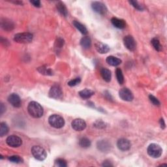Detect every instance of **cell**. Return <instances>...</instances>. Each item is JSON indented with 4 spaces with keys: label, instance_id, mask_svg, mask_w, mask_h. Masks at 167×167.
<instances>
[{
    "label": "cell",
    "instance_id": "obj_1",
    "mask_svg": "<svg viewBox=\"0 0 167 167\" xmlns=\"http://www.w3.org/2000/svg\"><path fill=\"white\" fill-rule=\"evenodd\" d=\"M28 111L31 116L35 118H39L43 115V109L41 105L35 101H31L28 105Z\"/></svg>",
    "mask_w": 167,
    "mask_h": 167
},
{
    "label": "cell",
    "instance_id": "obj_2",
    "mask_svg": "<svg viewBox=\"0 0 167 167\" xmlns=\"http://www.w3.org/2000/svg\"><path fill=\"white\" fill-rule=\"evenodd\" d=\"M49 124L56 129L62 128L65 125V120L63 118L58 114H53L48 118Z\"/></svg>",
    "mask_w": 167,
    "mask_h": 167
},
{
    "label": "cell",
    "instance_id": "obj_3",
    "mask_svg": "<svg viewBox=\"0 0 167 167\" xmlns=\"http://www.w3.org/2000/svg\"><path fill=\"white\" fill-rule=\"evenodd\" d=\"M31 153L36 159L39 161L45 160L47 156L46 150L39 146H34L32 147Z\"/></svg>",
    "mask_w": 167,
    "mask_h": 167
},
{
    "label": "cell",
    "instance_id": "obj_4",
    "mask_svg": "<svg viewBox=\"0 0 167 167\" xmlns=\"http://www.w3.org/2000/svg\"><path fill=\"white\" fill-rule=\"evenodd\" d=\"M148 153L153 158H159L163 152V149L157 144H151L147 149Z\"/></svg>",
    "mask_w": 167,
    "mask_h": 167
},
{
    "label": "cell",
    "instance_id": "obj_5",
    "mask_svg": "<svg viewBox=\"0 0 167 167\" xmlns=\"http://www.w3.org/2000/svg\"><path fill=\"white\" fill-rule=\"evenodd\" d=\"M33 40V35L30 33H20L16 34L14 37V41L18 43L26 44Z\"/></svg>",
    "mask_w": 167,
    "mask_h": 167
},
{
    "label": "cell",
    "instance_id": "obj_6",
    "mask_svg": "<svg viewBox=\"0 0 167 167\" xmlns=\"http://www.w3.org/2000/svg\"><path fill=\"white\" fill-rule=\"evenodd\" d=\"M6 142L9 146L13 148H18L22 144V139L16 135H11L7 137L6 140Z\"/></svg>",
    "mask_w": 167,
    "mask_h": 167
},
{
    "label": "cell",
    "instance_id": "obj_7",
    "mask_svg": "<svg viewBox=\"0 0 167 167\" xmlns=\"http://www.w3.org/2000/svg\"><path fill=\"white\" fill-rule=\"evenodd\" d=\"M123 43L125 46L129 50L134 51L137 48V43L135 40L131 35H127L123 39Z\"/></svg>",
    "mask_w": 167,
    "mask_h": 167
},
{
    "label": "cell",
    "instance_id": "obj_8",
    "mask_svg": "<svg viewBox=\"0 0 167 167\" xmlns=\"http://www.w3.org/2000/svg\"><path fill=\"white\" fill-rule=\"evenodd\" d=\"M63 96L62 88L58 85H53L49 91V97L53 99H60Z\"/></svg>",
    "mask_w": 167,
    "mask_h": 167
},
{
    "label": "cell",
    "instance_id": "obj_9",
    "mask_svg": "<svg viewBox=\"0 0 167 167\" xmlns=\"http://www.w3.org/2000/svg\"><path fill=\"white\" fill-rule=\"evenodd\" d=\"M71 125L74 130L77 131H81L84 130L86 127L85 121L80 118H77L72 121Z\"/></svg>",
    "mask_w": 167,
    "mask_h": 167
},
{
    "label": "cell",
    "instance_id": "obj_10",
    "mask_svg": "<svg viewBox=\"0 0 167 167\" xmlns=\"http://www.w3.org/2000/svg\"><path fill=\"white\" fill-rule=\"evenodd\" d=\"M120 98L125 101H132L134 99V95L131 90L128 88H122L119 91Z\"/></svg>",
    "mask_w": 167,
    "mask_h": 167
},
{
    "label": "cell",
    "instance_id": "obj_11",
    "mask_svg": "<svg viewBox=\"0 0 167 167\" xmlns=\"http://www.w3.org/2000/svg\"><path fill=\"white\" fill-rule=\"evenodd\" d=\"M91 7L95 12L100 14H105L107 12V9L105 5L101 2H94L91 4Z\"/></svg>",
    "mask_w": 167,
    "mask_h": 167
},
{
    "label": "cell",
    "instance_id": "obj_12",
    "mask_svg": "<svg viewBox=\"0 0 167 167\" xmlns=\"http://www.w3.org/2000/svg\"><path fill=\"white\" fill-rule=\"evenodd\" d=\"M118 149L121 151H127L131 148V144L130 141L126 138H121L117 142Z\"/></svg>",
    "mask_w": 167,
    "mask_h": 167
},
{
    "label": "cell",
    "instance_id": "obj_13",
    "mask_svg": "<svg viewBox=\"0 0 167 167\" xmlns=\"http://www.w3.org/2000/svg\"><path fill=\"white\" fill-rule=\"evenodd\" d=\"M9 103L12 105L13 106L16 108H18L21 106V99L18 95L17 93H12L10 94L8 97Z\"/></svg>",
    "mask_w": 167,
    "mask_h": 167
},
{
    "label": "cell",
    "instance_id": "obj_14",
    "mask_svg": "<svg viewBox=\"0 0 167 167\" xmlns=\"http://www.w3.org/2000/svg\"><path fill=\"white\" fill-rule=\"evenodd\" d=\"M95 46L97 51L100 54H106L110 51V47L101 42H96Z\"/></svg>",
    "mask_w": 167,
    "mask_h": 167
},
{
    "label": "cell",
    "instance_id": "obj_15",
    "mask_svg": "<svg viewBox=\"0 0 167 167\" xmlns=\"http://www.w3.org/2000/svg\"><path fill=\"white\" fill-rule=\"evenodd\" d=\"M97 148L102 152H107L110 149V144L106 141H100L97 144Z\"/></svg>",
    "mask_w": 167,
    "mask_h": 167
},
{
    "label": "cell",
    "instance_id": "obj_16",
    "mask_svg": "<svg viewBox=\"0 0 167 167\" xmlns=\"http://www.w3.org/2000/svg\"><path fill=\"white\" fill-rule=\"evenodd\" d=\"M1 25L2 28L5 31H10L14 29V24L13 22L7 18H4L2 20Z\"/></svg>",
    "mask_w": 167,
    "mask_h": 167
},
{
    "label": "cell",
    "instance_id": "obj_17",
    "mask_svg": "<svg viewBox=\"0 0 167 167\" xmlns=\"http://www.w3.org/2000/svg\"><path fill=\"white\" fill-rule=\"evenodd\" d=\"M111 22L113 24V26L118 29L125 28L126 26L125 20H123L122 19H119L117 18H115V17H113L111 19Z\"/></svg>",
    "mask_w": 167,
    "mask_h": 167
},
{
    "label": "cell",
    "instance_id": "obj_18",
    "mask_svg": "<svg viewBox=\"0 0 167 167\" xmlns=\"http://www.w3.org/2000/svg\"><path fill=\"white\" fill-rule=\"evenodd\" d=\"M107 63L110 65L111 66H118L119 65H120L122 62V61L120 60V59L117 58L116 57L110 56L109 57H107L106 60Z\"/></svg>",
    "mask_w": 167,
    "mask_h": 167
},
{
    "label": "cell",
    "instance_id": "obj_19",
    "mask_svg": "<svg viewBox=\"0 0 167 167\" xmlns=\"http://www.w3.org/2000/svg\"><path fill=\"white\" fill-rule=\"evenodd\" d=\"M56 7H57L58 12L60 13L62 16H63V17H66L68 15L67 9L66 6V5H65L63 2H59L58 3V4L56 5Z\"/></svg>",
    "mask_w": 167,
    "mask_h": 167
},
{
    "label": "cell",
    "instance_id": "obj_20",
    "mask_svg": "<svg viewBox=\"0 0 167 167\" xmlns=\"http://www.w3.org/2000/svg\"><path fill=\"white\" fill-rule=\"evenodd\" d=\"M79 95L84 99H89L91 96L94 95V91L89 89H84L79 91Z\"/></svg>",
    "mask_w": 167,
    "mask_h": 167
},
{
    "label": "cell",
    "instance_id": "obj_21",
    "mask_svg": "<svg viewBox=\"0 0 167 167\" xmlns=\"http://www.w3.org/2000/svg\"><path fill=\"white\" fill-rule=\"evenodd\" d=\"M101 74L102 77H103V78L104 79L105 81H106V82H110L111 78H112V74H111V72H110V70L107 69L106 68L101 69Z\"/></svg>",
    "mask_w": 167,
    "mask_h": 167
},
{
    "label": "cell",
    "instance_id": "obj_22",
    "mask_svg": "<svg viewBox=\"0 0 167 167\" xmlns=\"http://www.w3.org/2000/svg\"><path fill=\"white\" fill-rule=\"evenodd\" d=\"M73 25L75 26V28H76L81 34H84V35H86L88 34V30L86 29L85 27L81 23H80L79 22L74 20L73 21Z\"/></svg>",
    "mask_w": 167,
    "mask_h": 167
},
{
    "label": "cell",
    "instance_id": "obj_23",
    "mask_svg": "<svg viewBox=\"0 0 167 167\" xmlns=\"http://www.w3.org/2000/svg\"><path fill=\"white\" fill-rule=\"evenodd\" d=\"M80 45H81V46L84 48H85V49H88V48H89L91 45V39L88 36L82 37V39L80 40Z\"/></svg>",
    "mask_w": 167,
    "mask_h": 167
},
{
    "label": "cell",
    "instance_id": "obj_24",
    "mask_svg": "<svg viewBox=\"0 0 167 167\" xmlns=\"http://www.w3.org/2000/svg\"><path fill=\"white\" fill-rule=\"evenodd\" d=\"M116 75L118 83L120 84H123L124 82V77H123V74L122 73L121 69L120 68H117L116 71Z\"/></svg>",
    "mask_w": 167,
    "mask_h": 167
},
{
    "label": "cell",
    "instance_id": "obj_25",
    "mask_svg": "<svg viewBox=\"0 0 167 167\" xmlns=\"http://www.w3.org/2000/svg\"><path fill=\"white\" fill-rule=\"evenodd\" d=\"M151 43H152V46H153V48H155V49L158 51V52H160L163 49V47H162V45H161L160 43V41H159L158 39L157 38H153L152 39V40L151 41Z\"/></svg>",
    "mask_w": 167,
    "mask_h": 167
},
{
    "label": "cell",
    "instance_id": "obj_26",
    "mask_svg": "<svg viewBox=\"0 0 167 167\" xmlns=\"http://www.w3.org/2000/svg\"><path fill=\"white\" fill-rule=\"evenodd\" d=\"M9 133V127L6 123L2 122L0 123V136L3 137Z\"/></svg>",
    "mask_w": 167,
    "mask_h": 167
},
{
    "label": "cell",
    "instance_id": "obj_27",
    "mask_svg": "<svg viewBox=\"0 0 167 167\" xmlns=\"http://www.w3.org/2000/svg\"><path fill=\"white\" fill-rule=\"evenodd\" d=\"M79 144L82 148H87L91 146V141L88 138L83 137L82 138H80L79 141Z\"/></svg>",
    "mask_w": 167,
    "mask_h": 167
},
{
    "label": "cell",
    "instance_id": "obj_28",
    "mask_svg": "<svg viewBox=\"0 0 167 167\" xmlns=\"http://www.w3.org/2000/svg\"><path fill=\"white\" fill-rule=\"evenodd\" d=\"M37 70H38V71L42 74H44V75H52L53 74V72L52 70L50 68H48L45 66L39 67L38 69H37Z\"/></svg>",
    "mask_w": 167,
    "mask_h": 167
},
{
    "label": "cell",
    "instance_id": "obj_29",
    "mask_svg": "<svg viewBox=\"0 0 167 167\" xmlns=\"http://www.w3.org/2000/svg\"><path fill=\"white\" fill-rule=\"evenodd\" d=\"M9 160L10 161H11L13 163H22L23 161V159H22L20 156L18 155H12L10 157H9Z\"/></svg>",
    "mask_w": 167,
    "mask_h": 167
},
{
    "label": "cell",
    "instance_id": "obj_30",
    "mask_svg": "<svg viewBox=\"0 0 167 167\" xmlns=\"http://www.w3.org/2000/svg\"><path fill=\"white\" fill-rule=\"evenodd\" d=\"M55 163L57 166H59L60 167H66L67 166V161L63 159H58L56 160Z\"/></svg>",
    "mask_w": 167,
    "mask_h": 167
},
{
    "label": "cell",
    "instance_id": "obj_31",
    "mask_svg": "<svg viewBox=\"0 0 167 167\" xmlns=\"http://www.w3.org/2000/svg\"><path fill=\"white\" fill-rule=\"evenodd\" d=\"M129 3H130L133 5V6L134 8H135L136 9H137V10H142L144 9V8L142 7V5H141L138 2H136V1H129Z\"/></svg>",
    "mask_w": 167,
    "mask_h": 167
},
{
    "label": "cell",
    "instance_id": "obj_32",
    "mask_svg": "<svg viewBox=\"0 0 167 167\" xmlns=\"http://www.w3.org/2000/svg\"><path fill=\"white\" fill-rule=\"evenodd\" d=\"M80 81H81V79H80V78H77L75 79L70 80V81L68 82V85L69 86H71V87H73V86H75V85L79 84Z\"/></svg>",
    "mask_w": 167,
    "mask_h": 167
},
{
    "label": "cell",
    "instance_id": "obj_33",
    "mask_svg": "<svg viewBox=\"0 0 167 167\" xmlns=\"http://www.w3.org/2000/svg\"><path fill=\"white\" fill-rule=\"evenodd\" d=\"M149 99L150 100V101L152 102V103H153V105H155V106H159L160 105V102L155 97H154L153 95H149Z\"/></svg>",
    "mask_w": 167,
    "mask_h": 167
},
{
    "label": "cell",
    "instance_id": "obj_34",
    "mask_svg": "<svg viewBox=\"0 0 167 167\" xmlns=\"http://www.w3.org/2000/svg\"><path fill=\"white\" fill-rule=\"evenodd\" d=\"M95 126L97 128H105V123L103 121H97L95 123Z\"/></svg>",
    "mask_w": 167,
    "mask_h": 167
},
{
    "label": "cell",
    "instance_id": "obj_35",
    "mask_svg": "<svg viewBox=\"0 0 167 167\" xmlns=\"http://www.w3.org/2000/svg\"><path fill=\"white\" fill-rule=\"evenodd\" d=\"M56 43H57V46L58 48H61L63 46V44H64V41L61 38H58L57 39V41H56Z\"/></svg>",
    "mask_w": 167,
    "mask_h": 167
},
{
    "label": "cell",
    "instance_id": "obj_36",
    "mask_svg": "<svg viewBox=\"0 0 167 167\" xmlns=\"http://www.w3.org/2000/svg\"><path fill=\"white\" fill-rule=\"evenodd\" d=\"M30 3L33 4L34 6L36 7H41V2L39 0H35V1H30Z\"/></svg>",
    "mask_w": 167,
    "mask_h": 167
},
{
    "label": "cell",
    "instance_id": "obj_37",
    "mask_svg": "<svg viewBox=\"0 0 167 167\" xmlns=\"http://www.w3.org/2000/svg\"><path fill=\"white\" fill-rule=\"evenodd\" d=\"M102 165H103V166H113V165L110 163V161H104V163Z\"/></svg>",
    "mask_w": 167,
    "mask_h": 167
},
{
    "label": "cell",
    "instance_id": "obj_38",
    "mask_svg": "<svg viewBox=\"0 0 167 167\" xmlns=\"http://www.w3.org/2000/svg\"><path fill=\"white\" fill-rule=\"evenodd\" d=\"M160 125H161V127L163 129H164L165 128V121L163 119V118H161V119L160 120Z\"/></svg>",
    "mask_w": 167,
    "mask_h": 167
},
{
    "label": "cell",
    "instance_id": "obj_39",
    "mask_svg": "<svg viewBox=\"0 0 167 167\" xmlns=\"http://www.w3.org/2000/svg\"><path fill=\"white\" fill-rule=\"evenodd\" d=\"M5 110V107H4L3 104H1V107H0V112H1V114H3V113L4 112Z\"/></svg>",
    "mask_w": 167,
    "mask_h": 167
}]
</instances>
